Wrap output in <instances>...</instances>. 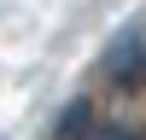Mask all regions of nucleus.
<instances>
[{"mask_svg": "<svg viewBox=\"0 0 146 140\" xmlns=\"http://www.w3.org/2000/svg\"><path fill=\"white\" fill-rule=\"evenodd\" d=\"M88 140H140V134H135V128H94Z\"/></svg>", "mask_w": 146, "mask_h": 140, "instance_id": "obj_3", "label": "nucleus"}, {"mask_svg": "<svg viewBox=\"0 0 146 140\" xmlns=\"http://www.w3.org/2000/svg\"><path fill=\"white\" fill-rule=\"evenodd\" d=\"M105 70H111L117 82H135L140 70H146V53H140V41H117L111 53H105Z\"/></svg>", "mask_w": 146, "mask_h": 140, "instance_id": "obj_1", "label": "nucleus"}, {"mask_svg": "<svg viewBox=\"0 0 146 140\" xmlns=\"http://www.w3.org/2000/svg\"><path fill=\"white\" fill-rule=\"evenodd\" d=\"M82 123H88V105H76V111H64V123H58V140H70V134H76Z\"/></svg>", "mask_w": 146, "mask_h": 140, "instance_id": "obj_2", "label": "nucleus"}]
</instances>
